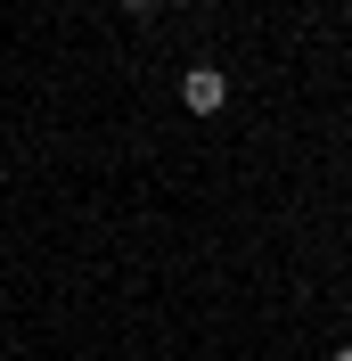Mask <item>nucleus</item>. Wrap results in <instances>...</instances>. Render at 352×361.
<instances>
[{
    "label": "nucleus",
    "instance_id": "obj_1",
    "mask_svg": "<svg viewBox=\"0 0 352 361\" xmlns=\"http://www.w3.org/2000/svg\"><path fill=\"white\" fill-rule=\"evenodd\" d=\"M180 107H189V115H221V107H230V74H221V66H189V74H180Z\"/></svg>",
    "mask_w": 352,
    "mask_h": 361
},
{
    "label": "nucleus",
    "instance_id": "obj_2",
    "mask_svg": "<svg viewBox=\"0 0 352 361\" xmlns=\"http://www.w3.org/2000/svg\"><path fill=\"white\" fill-rule=\"evenodd\" d=\"M123 8H132V17H139V8H156V0H123Z\"/></svg>",
    "mask_w": 352,
    "mask_h": 361
},
{
    "label": "nucleus",
    "instance_id": "obj_3",
    "mask_svg": "<svg viewBox=\"0 0 352 361\" xmlns=\"http://www.w3.org/2000/svg\"><path fill=\"white\" fill-rule=\"evenodd\" d=\"M328 361H352V345H336V353H328Z\"/></svg>",
    "mask_w": 352,
    "mask_h": 361
}]
</instances>
